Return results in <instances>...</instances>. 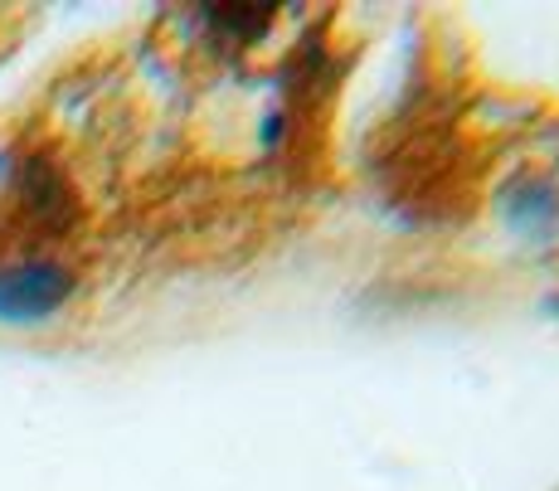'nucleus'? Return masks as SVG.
Listing matches in <instances>:
<instances>
[{
  "label": "nucleus",
  "instance_id": "1",
  "mask_svg": "<svg viewBox=\"0 0 559 491\" xmlns=\"http://www.w3.org/2000/svg\"><path fill=\"white\" fill-rule=\"evenodd\" d=\"M69 297V273L53 263H20L0 273V322H39Z\"/></svg>",
  "mask_w": 559,
  "mask_h": 491
}]
</instances>
